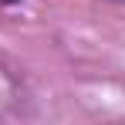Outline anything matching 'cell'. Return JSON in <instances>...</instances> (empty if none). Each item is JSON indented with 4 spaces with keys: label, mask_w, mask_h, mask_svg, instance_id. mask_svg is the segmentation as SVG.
Segmentation results:
<instances>
[{
    "label": "cell",
    "mask_w": 125,
    "mask_h": 125,
    "mask_svg": "<svg viewBox=\"0 0 125 125\" xmlns=\"http://www.w3.org/2000/svg\"><path fill=\"white\" fill-rule=\"evenodd\" d=\"M3 3H17V0H3Z\"/></svg>",
    "instance_id": "cell-1"
}]
</instances>
